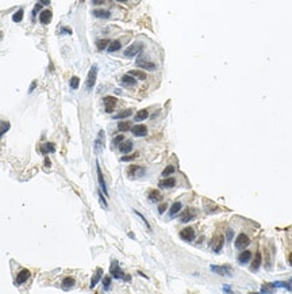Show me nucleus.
Listing matches in <instances>:
<instances>
[{
  "label": "nucleus",
  "instance_id": "obj_7",
  "mask_svg": "<svg viewBox=\"0 0 292 294\" xmlns=\"http://www.w3.org/2000/svg\"><path fill=\"white\" fill-rule=\"evenodd\" d=\"M131 132H133L134 136H137V137H143V136H146L147 134V128L145 125H135L131 128Z\"/></svg>",
  "mask_w": 292,
  "mask_h": 294
},
{
  "label": "nucleus",
  "instance_id": "obj_26",
  "mask_svg": "<svg viewBox=\"0 0 292 294\" xmlns=\"http://www.w3.org/2000/svg\"><path fill=\"white\" fill-rule=\"evenodd\" d=\"M118 129H119V132H129L131 129V124L129 121H122L118 124Z\"/></svg>",
  "mask_w": 292,
  "mask_h": 294
},
{
  "label": "nucleus",
  "instance_id": "obj_49",
  "mask_svg": "<svg viewBox=\"0 0 292 294\" xmlns=\"http://www.w3.org/2000/svg\"><path fill=\"white\" fill-rule=\"evenodd\" d=\"M291 282H292V278H291Z\"/></svg>",
  "mask_w": 292,
  "mask_h": 294
},
{
  "label": "nucleus",
  "instance_id": "obj_2",
  "mask_svg": "<svg viewBox=\"0 0 292 294\" xmlns=\"http://www.w3.org/2000/svg\"><path fill=\"white\" fill-rule=\"evenodd\" d=\"M142 49H143V45H142V43H138V42H137V43H133L131 46H129V48H127L126 50H125V56H126V57H134V56H137L138 53L142 50Z\"/></svg>",
  "mask_w": 292,
  "mask_h": 294
},
{
  "label": "nucleus",
  "instance_id": "obj_29",
  "mask_svg": "<svg viewBox=\"0 0 292 294\" xmlns=\"http://www.w3.org/2000/svg\"><path fill=\"white\" fill-rule=\"evenodd\" d=\"M121 46H122V45H121V42H119V41H112V42L108 45V48H107V49H108V52L114 53V52L119 50V49H121Z\"/></svg>",
  "mask_w": 292,
  "mask_h": 294
},
{
  "label": "nucleus",
  "instance_id": "obj_42",
  "mask_svg": "<svg viewBox=\"0 0 292 294\" xmlns=\"http://www.w3.org/2000/svg\"><path fill=\"white\" fill-rule=\"evenodd\" d=\"M134 157H137V155H134V156H125V157H122V160H123V161H127V160H133Z\"/></svg>",
  "mask_w": 292,
  "mask_h": 294
},
{
  "label": "nucleus",
  "instance_id": "obj_35",
  "mask_svg": "<svg viewBox=\"0 0 292 294\" xmlns=\"http://www.w3.org/2000/svg\"><path fill=\"white\" fill-rule=\"evenodd\" d=\"M175 172V167L173 165H168L165 170L162 171V176H169V175H172Z\"/></svg>",
  "mask_w": 292,
  "mask_h": 294
},
{
  "label": "nucleus",
  "instance_id": "obj_25",
  "mask_svg": "<svg viewBox=\"0 0 292 294\" xmlns=\"http://www.w3.org/2000/svg\"><path fill=\"white\" fill-rule=\"evenodd\" d=\"M181 207H183V206H181V203H180V202H175L173 205L171 206V210H169V215H171V217H173L175 214H177L179 211L181 210Z\"/></svg>",
  "mask_w": 292,
  "mask_h": 294
},
{
  "label": "nucleus",
  "instance_id": "obj_4",
  "mask_svg": "<svg viewBox=\"0 0 292 294\" xmlns=\"http://www.w3.org/2000/svg\"><path fill=\"white\" fill-rule=\"evenodd\" d=\"M111 275L114 276V278H123V279H126V281H129L130 279V276H125V274H123V271L121 270V268L118 267V263H112V266H111Z\"/></svg>",
  "mask_w": 292,
  "mask_h": 294
},
{
  "label": "nucleus",
  "instance_id": "obj_43",
  "mask_svg": "<svg viewBox=\"0 0 292 294\" xmlns=\"http://www.w3.org/2000/svg\"><path fill=\"white\" fill-rule=\"evenodd\" d=\"M35 85H37V81H32V84H31V87H30V89H28V92H32V91H34V88H35Z\"/></svg>",
  "mask_w": 292,
  "mask_h": 294
},
{
  "label": "nucleus",
  "instance_id": "obj_28",
  "mask_svg": "<svg viewBox=\"0 0 292 294\" xmlns=\"http://www.w3.org/2000/svg\"><path fill=\"white\" fill-rule=\"evenodd\" d=\"M147 117H149L147 110H139V111L135 114V121H143V119H146Z\"/></svg>",
  "mask_w": 292,
  "mask_h": 294
},
{
  "label": "nucleus",
  "instance_id": "obj_44",
  "mask_svg": "<svg viewBox=\"0 0 292 294\" xmlns=\"http://www.w3.org/2000/svg\"><path fill=\"white\" fill-rule=\"evenodd\" d=\"M231 237H233V231L230 229V231H227V239L230 240V239H231Z\"/></svg>",
  "mask_w": 292,
  "mask_h": 294
},
{
  "label": "nucleus",
  "instance_id": "obj_47",
  "mask_svg": "<svg viewBox=\"0 0 292 294\" xmlns=\"http://www.w3.org/2000/svg\"><path fill=\"white\" fill-rule=\"evenodd\" d=\"M45 164H46L47 167H49V165H50V160H49V159H47V157H46V159H45Z\"/></svg>",
  "mask_w": 292,
  "mask_h": 294
},
{
  "label": "nucleus",
  "instance_id": "obj_9",
  "mask_svg": "<svg viewBox=\"0 0 292 294\" xmlns=\"http://www.w3.org/2000/svg\"><path fill=\"white\" fill-rule=\"evenodd\" d=\"M28 278H30V271L26 270V268H23L22 271H19L18 276H16V285H22V283H24Z\"/></svg>",
  "mask_w": 292,
  "mask_h": 294
},
{
  "label": "nucleus",
  "instance_id": "obj_18",
  "mask_svg": "<svg viewBox=\"0 0 292 294\" xmlns=\"http://www.w3.org/2000/svg\"><path fill=\"white\" fill-rule=\"evenodd\" d=\"M175 185H176V180L173 178H166L158 183V186L162 187V189H169V187H173Z\"/></svg>",
  "mask_w": 292,
  "mask_h": 294
},
{
  "label": "nucleus",
  "instance_id": "obj_32",
  "mask_svg": "<svg viewBox=\"0 0 292 294\" xmlns=\"http://www.w3.org/2000/svg\"><path fill=\"white\" fill-rule=\"evenodd\" d=\"M22 19H23V10H18L14 15H12V20H14V22H16V23L20 22Z\"/></svg>",
  "mask_w": 292,
  "mask_h": 294
},
{
  "label": "nucleus",
  "instance_id": "obj_38",
  "mask_svg": "<svg viewBox=\"0 0 292 294\" xmlns=\"http://www.w3.org/2000/svg\"><path fill=\"white\" fill-rule=\"evenodd\" d=\"M110 285H111V278L110 276H106V278L103 279V286H104L106 290H108L110 289Z\"/></svg>",
  "mask_w": 292,
  "mask_h": 294
},
{
  "label": "nucleus",
  "instance_id": "obj_48",
  "mask_svg": "<svg viewBox=\"0 0 292 294\" xmlns=\"http://www.w3.org/2000/svg\"><path fill=\"white\" fill-rule=\"evenodd\" d=\"M116 2H119V3H126L127 0H116Z\"/></svg>",
  "mask_w": 292,
  "mask_h": 294
},
{
  "label": "nucleus",
  "instance_id": "obj_8",
  "mask_svg": "<svg viewBox=\"0 0 292 294\" xmlns=\"http://www.w3.org/2000/svg\"><path fill=\"white\" fill-rule=\"evenodd\" d=\"M104 106H106V111L107 113H112L115 106H116V99L114 96H106L104 98Z\"/></svg>",
  "mask_w": 292,
  "mask_h": 294
},
{
  "label": "nucleus",
  "instance_id": "obj_14",
  "mask_svg": "<svg viewBox=\"0 0 292 294\" xmlns=\"http://www.w3.org/2000/svg\"><path fill=\"white\" fill-rule=\"evenodd\" d=\"M147 198H149V201H151V202H158V201H161L162 195L158 190H150L149 194H147Z\"/></svg>",
  "mask_w": 292,
  "mask_h": 294
},
{
  "label": "nucleus",
  "instance_id": "obj_40",
  "mask_svg": "<svg viewBox=\"0 0 292 294\" xmlns=\"http://www.w3.org/2000/svg\"><path fill=\"white\" fill-rule=\"evenodd\" d=\"M123 140H125V137H123V136H116V137H115L114 138V144H121V141H123Z\"/></svg>",
  "mask_w": 292,
  "mask_h": 294
},
{
  "label": "nucleus",
  "instance_id": "obj_27",
  "mask_svg": "<svg viewBox=\"0 0 292 294\" xmlns=\"http://www.w3.org/2000/svg\"><path fill=\"white\" fill-rule=\"evenodd\" d=\"M93 15H95L96 18H100V19L110 18V12L106 11V10H95V11H93Z\"/></svg>",
  "mask_w": 292,
  "mask_h": 294
},
{
  "label": "nucleus",
  "instance_id": "obj_5",
  "mask_svg": "<svg viewBox=\"0 0 292 294\" xmlns=\"http://www.w3.org/2000/svg\"><path fill=\"white\" fill-rule=\"evenodd\" d=\"M180 237L183 240H186V241H192V240L195 239V231L192 229V228H186V229H183L180 232Z\"/></svg>",
  "mask_w": 292,
  "mask_h": 294
},
{
  "label": "nucleus",
  "instance_id": "obj_24",
  "mask_svg": "<svg viewBox=\"0 0 292 294\" xmlns=\"http://www.w3.org/2000/svg\"><path fill=\"white\" fill-rule=\"evenodd\" d=\"M75 283H76L75 278H72V276H67V278H64V281H62V287L64 289H71V287L75 286Z\"/></svg>",
  "mask_w": 292,
  "mask_h": 294
},
{
  "label": "nucleus",
  "instance_id": "obj_39",
  "mask_svg": "<svg viewBox=\"0 0 292 294\" xmlns=\"http://www.w3.org/2000/svg\"><path fill=\"white\" fill-rule=\"evenodd\" d=\"M166 207H168L166 203H162V205H160V206H158V213H160V214H162L164 211L166 210Z\"/></svg>",
  "mask_w": 292,
  "mask_h": 294
},
{
  "label": "nucleus",
  "instance_id": "obj_6",
  "mask_svg": "<svg viewBox=\"0 0 292 294\" xmlns=\"http://www.w3.org/2000/svg\"><path fill=\"white\" fill-rule=\"evenodd\" d=\"M195 215H196V211L194 209H191V207H188V209H186V210L183 211L181 217H180V221H181V222H188V221H191L192 218H195Z\"/></svg>",
  "mask_w": 292,
  "mask_h": 294
},
{
  "label": "nucleus",
  "instance_id": "obj_23",
  "mask_svg": "<svg viewBox=\"0 0 292 294\" xmlns=\"http://www.w3.org/2000/svg\"><path fill=\"white\" fill-rule=\"evenodd\" d=\"M261 260H262L261 252H257V254H256V258H254L253 263H252V270H253V271H257V270H258V267L261 266Z\"/></svg>",
  "mask_w": 292,
  "mask_h": 294
},
{
  "label": "nucleus",
  "instance_id": "obj_19",
  "mask_svg": "<svg viewBox=\"0 0 292 294\" xmlns=\"http://www.w3.org/2000/svg\"><path fill=\"white\" fill-rule=\"evenodd\" d=\"M129 75H131L133 77H135V79H139V80H145L146 79V73L143 72V71H139V69H133V71H130L129 72Z\"/></svg>",
  "mask_w": 292,
  "mask_h": 294
},
{
  "label": "nucleus",
  "instance_id": "obj_21",
  "mask_svg": "<svg viewBox=\"0 0 292 294\" xmlns=\"http://www.w3.org/2000/svg\"><path fill=\"white\" fill-rule=\"evenodd\" d=\"M137 64L139 65V67L145 68V69H149V71H154V69H156V64L149 63V61H145V60H138Z\"/></svg>",
  "mask_w": 292,
  "mask_h": 294
},
{
  "label": "nucleus",
  "instance_id": "obj_12",
  "mask_svg": "<svg viewBox=\"0 0 292 294\" xmlns=\"http://www.w3.org/2000/svg\"><path fill=\"white\" fill-rule=\"evenodd\" d=\"M39 20H41V23L47 24L52 20V11L50 10H43L39 14Z\"/></svg>",
  "mask_w": 292,
  "mask_h": 294
},
{
  "label": "nucleus",
  "instance_id": "obj_30",
  "mask_svg": "<svg viewBox=\"0 0 292 294\" xmlns=\"http://www.w3.org/2000/svg\"><path fill=\"white\" fill-rule=\"evenodd\" d=\"M131 114H133V110H125V111H122V113H119V114H116L114 118L115 119H123V118H127V117H130Z\"/></svg>",
  "mask_w": 292,
  "mask_h": 294
},
{
  "label": "nucleus",
  "instance_id": "obj_46",
  "mask_svg": "<svg viewBox=\"0 0 292 294\" xmlns=\"http://www.w3.org/2000/svg\"><path fill=\"white\" fill-rule=\"evenodd\" d=\"M288 262H290L291 267H292V252H291V254H290V256H288Z\"/></svg>",
  "mask_w": 292,
  "mask_h": 294
},
{
  "label": "nucleus",
  "instance_id": "obj_36",
  "mask_svg": "<svg viewBox=\"0 0 292 294\" xmlns=\"http://www.w3.org/2000/svg\"><path fill=\"white\" fill-rule=\"evenodd\" d=\"M127 171H129L130 176H134V175H137L138 171H142V170L139 168V167H137V165H131V167H129V170H127Z\"/></svg>",
  "mask_w": 292,
  "mask_h": 294
},
{
  "label": "nucleus",
  "instance_id": "obj_37",
  "mask_svg": "<svg viewBox=\"0 0 292 294\" xmlns=\"http://www.w3.org/2000/svg\"><path fill=\"white\" fill-rule=\"evenodd\" d=\"M273 287H285L287 290H291V286L288 283H285V282H275V283H270Z\"/></svg>",
  "mask_w": 292,
  "mask_h": 294
},
{
  "label": "nucleus",
  "instance_id": "obj_13",
  "mask_svg": "<svg viewBox=\"0 0 292 294\" xmlns=\"http://www.w3.org/2000/svg\"><path fill=\"white\" fill-rule=\"evenodd\" d=\"M211 270L219 275H230V268L226 266H211Z\"/></svg>",
  "mask_w": 292,
  "mask_h": 294
},
{
  "label": "nucleus",
  "instance_id": "obj_10",
  "mask_svg": "<svg viewBox=\"0 0 292 294\" xmlns=\"http://www.w3.org/2000/svg\"><path fill=\"white\" fill-rule=\"evenodd\" d=\"M131 149H133V141L131 140H123V142H121V145H119L121 153H129L131 152Z\"/></svg>",
  "mask_w": 292,
  "mask_h": 294
},
{
  "label": "nucleus",
  "instance_id": "obj_11",
  "mask_svg": "<svg viewBox=\"0 0 292 294\" xmlns=\"http://www.w3.org/2000/svg\"><path fill=\"white\" fill-rule=\"evenodd\" d=\"M211 247L214 252H219L222 250V247H223V236H218L216 239H214Z\"/></svg>",
  "mask_w": 292,
  "mask_h": 294
},
{
  "label": "nucleus",
  "instance_id": "obj_41",
  "mask_svg": "<svg viewBox=\"0 0 292 294\" xmlns=\"http://www.w3.org/2000/svg\"><path fill=\"white\" fill-rule=\"evenodd\" d=\"M99 198H100V201H101V203H103V206L107 207V202H106V199H104V197H103V194H101V193H99Z\"/></svg>",
  "mask_w": 292,
  "mask_h": 294
},
{
  "label": "nucleus",
  "instance_id": "obj_31",
  "mask_svg": "<svg viewBox=\"0 0 292 294\" xmlns=\"http://www.w3.org/2000/svg\"><path fill=\"white\" fill-rule=\"evenodd\" d=\"M110 41L108 39H99L97 41V49L99 50H104L106 48H108Z\"/></svg>",
  "mask_w": 292,
  "mask_h": 294
},
{
  "label": "nucleus",
  "instance_id": "obj_3",
  "mask_svg": "<svg viewBox=\"0 0 292 294\" xmlns=\"http://www.w3.org/2000/svg\"><path fill=\"white\" fill-rule=\"evenodd\" d=\"M249 243H250V239L245 233H241L235 240V247L238 248V250H244V248H246L249 246Z\"/></svg>",
  "mask_w": 292,
  "mask_h": 294
},
{
  "label": "nucleus",
  "instance_id": "obj_22",
  "mask_svg": "<svg viewBox=\"0 0 292 294\" xmlns=\"http://www.w3.org/2000/svg\"><path fill=\"white\" fill-rule=\"evenodd\" d=\"M101 275H103V270H101V268H97L96 272H95V275H93L92 279H91V287H95V286H96L97 282H99V281H100V278H101Z\"/></svg>",
  "mask_w": 292,
  "mask_h": 294
},
{
  "label": "nucleus",
  "instance_id": "obj_1",
  "mask_svg": "<svg viewBox=\"0 0 292 294\" xmlns=\"http://www.w3.org/2000/svg\"><path fill=\"white\" fill-rule=\"evenodd\" d=\"M96 76H97V67L96 65H92V68L89 69L88 72V77H87V88L91 89L96 83Z\"/></svg>",
  "mask_w": 292,
  "mask_h": 294
},
{
  "label": "nucleus",
  "instance_id": "obj_17",
  "mask_svg": "<svg viewBox=\"0 0 292 294\" xmlns=\"http://www.w3.org/2000/svg\"><path fill=\"white\" fill-rule=\"evenodd\" d=\"M104 133H103V130H100V133H99V137H97V140L95 142V149H96V152H101V149H103V145H104Z\"/></svg>",
  "mask_w": 292,
  "mask_h": 294
},
{
  "label": "nucleus",
  "instance_id": "obj_34",
  "mask_svg": "<svg viewBox=\"0 0 292 294\" xmlns=\"http://www.w3.org/2000/svg\"><path fill=\"white\" fill-rule=\"evenodd\" d=\"M71 88H73V89H77L79 88V84H80V79L77 76H73L72 79H71Z\"/></svg>",
  "mask_w": 292,
  "mask_h": 294
},
{
  "label": "nucleus",
  "instance_id": "obj_33",
  "mask_svg": "<svg viewBox=\"0 0 292 294\" xmlns=\"http://www.w3.org/2000/svg\"><path fill=\"white\" fill-rule=\"evenodd\" d=\"M41 149H42V152H45V153H50V152H54V145H53L52 142H47V144H45Z\"/></svg>",
  "mask_w": 292,
  "mask_h": 294
},
{
  "label": "nucleus",
  "instance_id": "obj_16",
  "mask_svg": "<svg viewBox=\"0 0 292 294\" xmlns=\"http://www.w3.org/2000/svg\"><path fill=\"white\" fill-rule=\"evenodd\" d=\"M96 170H97V179H99V185H100L101 187V190H103V193H104L107 195V186H106V182H104V178H103V174H101V170H100V167H96Z\"/></svg>",
  "mask_w": 292,
  "mask_h": 294
},
{
  "label": "nucleus",
  "instance_id": "obj_20",
  "mask_svg": "<svg viewBox=\"0 0 292 294\" xmlns=\"http://www.w3.org/2000/svg\"><path fill=\"white\" fill-rule=\"evenodd\" d=\"M250 256H252V254H250V251H244V252H241L240 256H238V262H240L241 264L248 263L249 260H250Z\"/></svg>",
  "mask_w": 292,
  "mask_h": 294
},
{
  "label": "nucleus",
  "instance_id": "obj_45",
  "mask_svg": "<svg viewBox=\"0 0 292 294\" xmlns=\"http://www.w3.org/2000/svg\"><path fill=\"white\" fill-rule=\"evenodd\" d=\"M93 4H103L104 3V0H92Z\"/></svg>",
  "mask_w": 292,
  "mask_h": 294
},
{
  "label": "nucleus",
  "instance_id": "obj_15",
  "mask_svg": "<svg viewBox=\"0 0 292 294\" xmlns=\"http://www.w3.org/2000/svg\"><path fill=\"white\" fill-rule=\"evenodd\" d=\"M121 83L123 85H135V83H137V80H135V77H133L131 75H125V76H122V79H121Z\"/></svg>",
  "mask_w": 292,
  "mask_h": 294
}]
</instances>
